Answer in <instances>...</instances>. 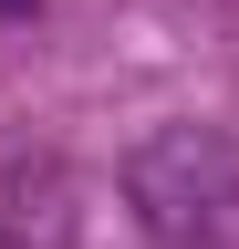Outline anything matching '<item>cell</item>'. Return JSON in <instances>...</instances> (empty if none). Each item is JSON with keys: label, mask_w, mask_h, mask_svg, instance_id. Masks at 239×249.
Masks as SVG:
<instances>
[{"label": "cell", "mask_w": 239, "mask_h": 249, "mask_svg": "<svg viewBox=\"0 0 239 249\" xmlns=\"http://www.w3.org/2000/svg\"><path fill=\"white\" fill-rule=\"evenodd\" d=\"M21 11H32V0H0V21H21Z\"/></svg>", "instance_id": "cell-3"}, {"label": "cell", "mask_w": 239, "mask_h": 249, "mask_svg": "<svg viewBox=\"0 0 239 249\" xmlns=\"http://www.w3.org/2000/svg\"><path fill=\"white\" fill-rule=\"evenodd\" d=\"M135 218L166 249H229L239 239V145L219 124H166L156 145H135Z\"/></svg>", "instance_id": "cell-1"}, {"label": "cell", "mask_w": 239, "mask_h": 249, "mask_svg": "<svg viewBox=\"0 0 239 249\" xmlns=\"http://www.w3.org/2000/svg\"><path fill=\"white\" fill-rule=\"evenodd\" d=\"M0 249H83L73 177L52 166V156H11V166H0Z\"/></svg>", "instance_id": "cell-2"}]
</instances>
